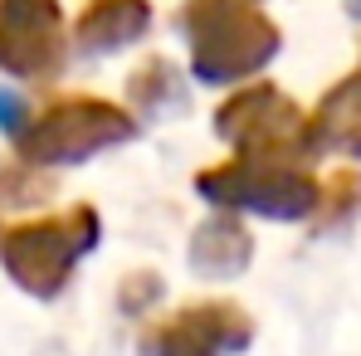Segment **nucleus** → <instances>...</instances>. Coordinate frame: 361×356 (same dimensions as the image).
<instances>
[{
    "label": "nucleus",
    "mask_w": 361,
    "mask_h": 356,
    "mask_svg": "<svg viewBox=\"0 0 361 356\" xmlns=\"http://www.w3.org/2000/svg\"><path fill=\"white\" fill-rule=\"evenodd\" d=\"M103 220L93 205H68L59 215L15 220L0 230V264L10 283L30 297H59L73 269L98 249Z\"/></svg>",
    "instance_id": "obj_1"
},
{
    "label": "nucleus",
    "mask_w": 361,
    "mask_h": 356,
    "mask_svg": "<svg viewBox=\"0 0 361 356\" xmlns=\"http://www.w3.org/2000/svg\"><path fill=\"white\" fill-rule=\"evenodd\" d=\"M195 195L215 210H249L264 220H307L322 205V185L312 171H302L293 156H244L210 166L195 176Z\"/></svg>",
    "instance_id": "obj_2"
},
{
    "label": "nucleus",
    "mask_w": 361,
    "mask_h": 356,
    "mask_svg": "<svg viewBox=\"0 0 361 356\" xmlns=\"http://www.w3.org/2000/svg\"><path fill=\"white\" fill-rule=\"evenodd\" d=\"M132 132H137V122L118 103L59 98L15 127V152L30 166H73V161H88V156L127 142Z\"/></svg>",
    "instance_id": "obj_3"
},
{
    "label": "nucleus",
    "mask_w": 361,
    "mask_h": 356,
    "mask_svg": "<svg viewBox=\"0 0 361 356\" xmlns=\"http://www.w3.org/2000/svg\"><path fill=\"white\" fill-rule=\"evenodd\" d=\"M190 20V49H195V73L205 83H225L240 78L249 68L274 54V30L240 10L235 0H190L185 10Z\"/></svg>",
    "instance_id": "obj_4"
},
{
    "label": "nucleus",
    "mask_w": 361,
    "mask_h": 356,
    "mask_svg": "<svg viewBox=\"0 0 361 356\" xmlns=\"http://www.w3.org/2000/svg\"><path fill=\"white\" fill-rule=\"evenodd\" d=\"M254 342V317L230 297L185 302L142 332L147 356H235Z\"/></svg>",
    "instance_id": "obj_5"
},
{
    "label": "nucleus",
    "mask_w": 361,
    "mask_h": 356,
    "mask_svg": "<svg viewBox=\"0 0 361 356\" xmlns=\"http://www.w3.org/2000/svg\"><path fill=\"white\" fill-rule=\"evenodd\" d=\"M215 132L244 152V156H293L298 147H307L302 137L298 108L279 93V88H244L235 93L220 113H215Z\"/></svg>",
    "instance_id": "obj_6"
},
{
    "label": "nucleus",
    "mask_w": 361,
    "mask_h": 356,
    "mask_svg": "<svg viewBox=\"0 0 361 356\" xmlns=\"http://www.w3.org/2000/svg\"><path fill=\"white\" fill-rule=\"evenodd\" d=\"M63 59L54 0H0V68L15 78H49Z\"/></svg>",
    "instance_id": "obj_7"
},
{
    "label": "nucleus",
    "mask_w": 361,
    "mask_h": 356,
    "mask_svg": "<svg viewBox=\"0 0 361 356\" xmlns=\"http://www.w3.org/2000/svg\"><path fill=\"white\" fill-rule=\"evenodd\" d=\"M190 274L195 278H210V283H225V278H240L254 259V235L244 230L235 215H215L205 225H195L190 235Z\"/></svg>",
    "instance_id": "obj_8"
},
{
    "label": "nucleus",
    "mask_w": 361,
    "mask_h": 356,
    "mask_svg": "<svg viewBox=\"0 0 361 356\" xmlns=\"http://www.w3.org/2000/svg\"><path fill=\"white\" fill-rule=\"evenodd\" d=\"M147 30V5L142 0H98L78 20V44L93 54H108L118 44H132Z\"/></svg>",
    "instance_id": "obj_9"
},
{
    "label": "nucleus",
    "mask_w": 361,
    "mask_h": 356,
    "mask_svg": "<svg viewBox=\"0 0 361 356\" xmlns=\"http://www.w3.org/2000/svg\"><path fill=\"white\" fill-rule=\"evenodd\" d=\"M307 147H337V152H352L361 156V73L347 78L312 118L307 132Z\"/></svg>",
    "instance_id": "obj_10"
},
{
    "label": "nucleus",
    "mask_w": 361,
    "mask_h": 356,
    "mask_svg": "<svg viewBox=\"0 0 361 356\" xmlns=\"http://www.w3.org/2000/svg\"><path fill=\"white\" fill-rule=\"evenodd\" d=\"M132 98H137L142 108L161 113V108H176L180 103V83H176V73H171L166 63H147V68L132 78Z\"/></svg>",
    "instance_id": "obj_11"
},
{
    "label": "nucleus",
    "mask_w": 361,
    "mask_h": 356,
    "mask_svg": "<svg viewBox=\"0 0 361 356\" xmlns=\"http://www.w3.org/2000/svg\"><path fill=\"white\" fill-rule=\"evenodd\" d=\"M122 288H127V293H122V307H127V312H142L147 302H157V297H161V278H157V274H147V269H137V274H127V278H122Z\"/></svg>",
    "instance_id": "obj_12"
}]
</instances>
